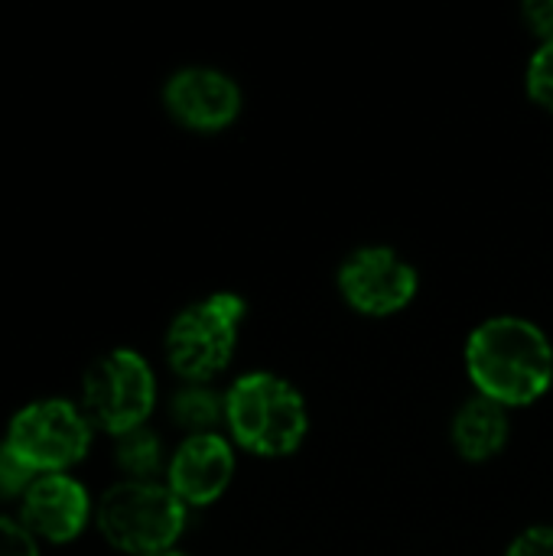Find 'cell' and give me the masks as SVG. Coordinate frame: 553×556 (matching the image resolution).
Listing matches in <instances>:
<instances>
[{
    "mask_svg": "<svg viewBox=\"0 0 553 556\" xmlns=\"http://www.w3.org/2000/svg\"><path fill=\"white\" fill-rule=\"evenodd\" d=\"M163 98H166L169 114L192 130H222L241 111L238 85L225 72L205 68V65L176 72L166 81Z\"/></svg>",
    "mask_w": 553,
    "mask_h": 556,
    "instance_id": "cell-9",
    "label": "cell"
},
{
    "mask_svg": "<svg viewBox=\"0 0 553 556\" xmlns=\"http://www.w3.org/2000/svg\"><path fill=\"white\" fill-rule=\"evenodd\" d=\"M3 443L36 476H59L62 469L85 459L91 443V424L68 401H36L10 420Z\"/></svg>",
    "mask_w": 553,
    "mask_h": 556,
    "instance_id": "cell-6",
    "label": "cell"
},
{
    "mask_svg": "<svg viewBox=\"0 0 553 556\" xmlns=\"http://www.w3.org/2000/svg\"><path fill=\"white\" fill-rule=\"evenodd\" d=\"M450 437H453V446L463 459L469 463H486L492 456H499L512 437V420H508V410L482 394L469 397L456 417H453V427H450Z\"/></svg>",
    "mask_w": 553,
    "mask_h": 556,
    "instance_id": "cell-11",
    "label": "cell"
},
{
    "mask_svg": "<svg viewBox=\"0 0 553 556\" xmlns=\"http://www.w3.org/2000/svg\"><path fill=\"white\" fill-rule=\"evenodd\" d=\"M39 476L7 446L0 443V502L7 498H23Z\"/></svg>",
    "mask_w": 553,
    "mask_h": 556,
    "instance_id": "cell-14",
    "label": "cell"
},
{
    "mask_svg": "<svg viewBox=\"0 0 553 556\" xmlns=\"http://www.w3.org/2000/svg\"><path fill=\"white\" fill-rule=\"evenodd\" d=\"M417 270L394 248H359L339 270V290L362 316H394L417 296Z\"/></svg>",
    "mask_w": 553,
    "mask_h": 556,
    "instance_id": "cell-7",
    "label": "cell"
},
{
    "mask_svg": "<svg viewBox=\"0 0 553 556\" xmlns=\"http://www.w3.org/2000/svg\"><path fill=\"white\" fill-rule=\"evenodd\" d=\"M235 479V450L225 437H189L169 459L166 485L186 508H205L218 502Z\"/></svg>",
    "mask_w": 553,
    "mask_h": 556,
    "instance_id": "cell-8",
    "label": "cell"
},
{
    "mask_svg": "<svg viewBox=\"0 0 553 556\" xmlns=\"http://www.w3.org/2000/svg\"><path fill=\"white\" fill-rule=\"evenodd\" d=\"M225 427L231 440L254 456H290L310 430L306 401L287 378L248 371L225 394Z\"/></svg>",
    "mask_w": 553,
    "mask_h": 556,
    "instance_id": "cell-2",
    "label": "cell"
},
{
    "mask_svg": "<svg viewBox=\"0 0 553 556\" xmlns=\"http://www.w3.org/2000/svg\"><path fill=\"white\" fill-rule=\"evenodd\" d=\"M156 378L143 355L130 349L108 352L98 358L81 384V414L88 424L101 427L111 437H124L153 414Z\"/></svg>",
    "mask_w": 553,
    "mask_h": 556,
    "instance_id": "cell-5",
    "label": "cell"
},
{
    "mask_svg": "<svg viewBox=\"0 0 553 556\" xmlns=\"http://www.w3.org/2000/svg\"><path fill=\"white\" fill-rule=\"evenodd\" d=\"M91 515V502L81 482L72 476H39L23 495V525L33 538L65 544L75 541Z\"/></svg>",
    "mask_w": 553,
    "mask_h": 556,
    "instance_id": "cell-10",
    "label": "cell"
},
{
    "mask_svg": "<svg viewBox=\"0 0 553 556\" xmlns=\"http://www.w3.org/2000/svg\"><path fill=\"white\" fill-rule=\"evenodd\" d=\"M244 300L238 293H212L186 306L166 332V358L189 384H209L222 375L238 349L244 319Z\"/></svg>",
    "mask_w": 553,
    "mask_h": 556,
    "instance_id": "cell-4",
    "label": "cell"
},
{
    "mask_svg": "<svg viewBox=\"0 0 553 556\" xmlns=\"http://www.w3.org/2000/svg\"><path fill=\"white\" fill-rule=\"evenodd\" d=\"M528 94L553 114V42H541V49L528 62Z\"/></svg>",
    "mask_w": 553,
    "mask_h": 556,
    "instance_id": "cell-15",
    "label": "cell"
},
{
    "mask_svg": "<svg viewBox=\"0 0 553 556\" xmlns=\"http://www.w3.org/2000/svg\"><path fill=\"white\" fill-rule=\"evenodd\" d=\"M98 528L104 541L124 554H166L186 531V505L169 485L124 479L101 495Z\"/></svg>",
    "mask_w": 553,
    "mask_h": 556,
    "instance_id": "cell-3",
    "label": "cell"
},
{
    "mask_svg": "<svg viewBox=\"0 0 553 556\" xmlns=\"http://www.w3.org/2000/svg\"><path fill=\"white\" fill-rule=\"evenodd\" d=\"M169 414L192 437H205L215 433L218 424H225V397L215 394L209 384H186L173 394Z\"/></svg>",
    "mask_w": 553,
    "mask_h": 556,
    "instance_id": "cell-12",
    "label": "cell"
},
{
    "mask_svg": "<svg viewBox=\"0 0 553 556\" xmlns=\"http://www.w3.org/2000/svg\"><path fill=\"white\" fill-rule=\"evenodd\" d=\"M466 375L495 404L528 407L553 384V345L541 326L518 316L486 319L469 332Z\"/></svg>",
    "mask_w": 553,
    "mask_h": 556,
    "instance_id": "cell-1",
    "label": "cell"
},
{
    "mask_svg": "<svg viewBox=\"0 0 553 556\" xmlns=\"http://www.w3.org/2000/svg\"><path fill=\"white\" fill-rule=\"evenodd\" d=\"M525 20L541 36V42H553V0L525 3Z\"/></svg>",
    "mask_w": 553,
    "mask_h": 556,
    "instance_id": "cell-18",
    "label": "cell"
},
{
    "mask_svg": "<svg viewBox=\"0 0 553 556\" xmlns=\"http://www.w3.org/2000/svg\"><path fill=\"white\" fill-rule=\"evenodd\" d=\"M505 556H553V528L538 525V528L521 531L512 541V547H508Z\"/></svg>",
    "mask_w": 553,
    "mask_h": 556,
    "instance_id": "cell-17",
    "label": "cell"
},
{
    "mask_svg": "<svg viewBox=\"0 0 553 556\" xmlns=\"http://www.w3.org/2000/svg\"><path fill=\"white\" fill-rule=\"evenodd\" d=\"M156 556H183V554H176V551H166V554H156Z\"/></svg>",
    "mask_w": 553,
    "mask_h": 556,
    "instance_id": "cell-19",
    "label": "cell"
},
{
    "mask_svg": "<svg viewBox=\"0 0 553 556\" xmlns=\"http://www.w3.org/2000/svg\"><path fill=\"white\" fill-rule=\"evenodd\" d=\"M114 459H117V466L124 469L127 479H134V482H153V476H156L160 466H163L160 437L150 433L147 427H137V430L117 437Z\"/></svg>",
    "mask_w": 553,
    "mask_h": 556,
    "instance_id": "cell-13",
    "label": "cell"
},
{
    "mask_svg": "<svg viewBox=\"0 0 553 556\" xmlns=\"http://www.w3.org/2000/svg\"><path fill=\"white\" fill-rule=\"evenodd\" d=\"M0 556H39L36 538L26 531L23 521L0 518Z\"/></svg>",
    "mask_w": 553,
    "mask_h": 556,
    "instance_id": "cell-16",
    "label": "cell"
}]
</instances>
